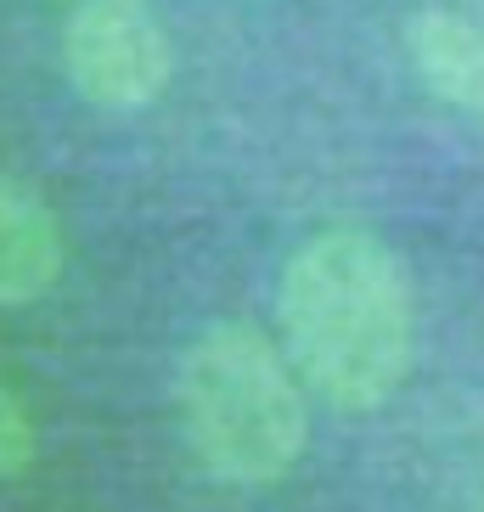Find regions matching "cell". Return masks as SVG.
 <instances>
[{
  "instance_id": "cell-6",
  "label": "cell",
  "mask_w": 484,
  "mask_h": 512,
  "mask_svg": "<svg viewBox=\"0 0 484 512\" xmlns=\"http://www.w3.org/2000/svg\"><path fill=\"white\" fill-rule=\"evenodd\" d=\"M34 456H40V434H34V417L23 406V394L0 377V479H17L29 473Z\"/></svg>"
},
{
  "instance_id": "cell-5",
  "label": "cell",
  "mask_w": 484,
  "mask_h": 512,
  "mask_svg": "<svg viewBox=\"0 0 484 512\" xmlns=\"http://www.w3.org/2000/svg\"><path fill=\"white\" fill-rule=\"evenodd\" d=\"M411 68L439 102H451L456 113L484 124V29L468 23L462 12H417L406 29Z\"/></svg>"
},
{
  "instance_id": "cell-1",
  "label": "cell",
  "mask_w": 484,
  "mask_h": 512,
  "mask_svg": "<svg viewBox=\"0 0 484 512\" xmlns=\"http://www.w3.org/2000/svg\"><path fill=\"white\" fill-rule=\"evenodd\" d=\"M282 344L299 377L338 411H378L417 355L411 276L383 237L361 226L316 231L282 265Z\"/></svg>"
},
{
  "instance_id": "cell-2",
  "label": "cell",
  "mask_w": 484,
  "mask_h": 512,
  "mask_svg": "<svg viewBox=\"0 0 484 512\" xmlns=\"http://www.w3.org/2000/svg\"><path fill=\"white\" fill-rule=\"evenodd\" d=\"M175 406L197 467L220 484L259 490L288 479L310 445L299 366L248 321H214L186 344Z\"/></svg>"
},
{
  "instance_id": "cell-4",
  "label": "cell",
  "mask_w": 484,
  "mask_h": 512,
  "mask_svg": "<svg viewBox=\"0 0 484 512\" xmlns=\"http://www.w3.org/2000/svg\"><path fill=\"white\" fill-rule=\"evenodd\" d=\"M62 276V226L23 181H0V310L46 299Z\"/></svg>"
},
{
  "instance_id": "cell-3",
  "label": "cell",
  "mask_w": 484,
  "mask_h": 512,
  "mask_svg": "<svg viewBox=\"0 0 484 512\" xmlns=\"http://www.w3.org/2000/svg\"><path fill=\"white\" fill-rule=\"evenodd\" d=\"M62 74L102 113H141L169 91L175 46L147 0H79L62 23Z\"/></svg>"
}]
</instances>
